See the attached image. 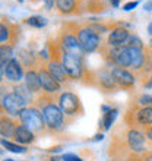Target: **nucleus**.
I'll list each match as a JSON object with an SVG mask.
<instances>
[{
  "instance_id": "21",
  "label": "nucleus",
  "mask_w": 152,
  "mask_h": 161,
  "mask_svg": "<svg viewBox=\"0 0 152 161\" xmlns=\"http://www.w3.org/2000/svg\"><path fill=\"white\" fill-rule=\"evenodd\" d=\"M13 139H15V142L21 145H30L35 141V133L30 130L26 126H24L22 123H19L15 133H13Z\"/></svg>"
},
{
  "instance_id": "4",
  "label": "nucleus",
  "mask_w": 152,
  "mask_h": 161,
  "mask_svg": "<svg viewBox=\"0 0 152 161\" xmlns=\"http://www.w3.org/2000/svg\"><path fill=\"white\" fill-rule=\"evenodd\" d=\"M57 106L60 107V110L63 111V114L66 117H70V119L84 114V106L80 103L79 95L72 92V91L60 92L59 98H57Z\"/></svg>"
},
{
  "instance_id": "2",
  "label": "nucleus",
  "mask_w": 152,
  "mask_h": 161,
  "mask_svg": "<svg viewBox=\"0 0 152 161\" xmlns=\"http://www.w3.org/2000/svg\"><path fill=\"white\" fill-rule=\"evenodd\" d=\"M73 28L84 53H94L100 50V47L102 46L101 35L97 34L88 24H73Z\"/></svg>"
},
{
  "instance_id": "33",
  "label": "nucleus",
  "mask_w": 152,
  "mask_h": 161,
  "mask_svg": "<svg viewBox=\"0 0 152 161\" xmlns=\"http://www.w3.org/2000/svg\"><path fill=\"white\" fill-rule=\"evenodd\" d=\"M42 4L47 10H51V9L56 8V0H42Z\"/></svg>"
},
{
  "instance_id": "25",
  "label": "nucleus",
  "mask_w": 152,
  "mask_h": 161,
  "mask_svg": "<svg viewBox=\"0 0 152 161\" xmlns=\"http://www.w3.org/2000/svg\"><path fill=\"white\" fill-rule=\"evenodd\" d=\"M25 24H26V25H30V26H32V28L41 30V28H44V26L47 25V21H46V18L40 16V15H34V16L26 18Z\"/></svg>"
},
{
  "instance_id": "11",
  "label": "nucleus",
  "mask_w": 152,
  "mask_h": 161,
  "mask_svg": "<svg viewBox=\"0 0 152 161\" xmlns=\"http://www.w3.org/2000/svg\"><path fill=\"white\" fill-rule=\"evenodd\" d=\"M38 76H40V84H41V89L44 94H48V95L60 94L62 85L50 75V72L46 68V63H41L40 69H38Z\"/></svg>"
},
{
  "instance_id": "20",
  "label": "nucleus",
  "mask_w": 152,
  "mask_h": 161,
  "mask_svg": "<svg viewBox=\"0 0 152 161\" xmlns=\"http://www.w3.org/2000/svg\"><path fill=\"white\" fill-rule=\"evenodd\" d=\"M19 123L9 114H0V136L2 138H13Z\"/></svg>"
},
{
  "instance_id": "30",
  "label": "nucleus",
  "mask_w": 152,
  "mask_h": 161,
  "mask_svg": "<svg viewBox=\"0 0 152 161\" xmlns=\"http://www.w3.org/2000/svg\"><path fill=\"white\" fill-rule=\"evenodd\" d=\"M60 160L62 161H84L79 155H76V154H70V153L63 154V155L60 157Z\"/></svg>"
},
{
  "instance_id": "24",
  "label": "nucleus",
  "mask_w": 152,
  "mask_h": 161,
  "mask_svg": "<svg viewBox=\"0 0 152 161\" xmlns=\"http://www.w3.org/2000/svg\"><path fill=\"white\" fill-rule=\"evenodd\" d=\"M0 145H2L4 149H8V151L15 153V154H25L26 153L25 145H21V144H18V142H12V141H8V139H4V138L0 139Z\"/></svg>"
},
{
  "instance_id": "32",
  "label": "nucleus",
  "mask_w": 152,
  "mask_h": 161,
  "mask_svg": "<svg viewBox=\"0 0 152 161\" xmlns=\"http://www.w3.org/2000/svg\"><path fill=\"white\" fill-rule=\"evenodd\" d=\"M136 158H138V161H152V151L145 153L142 155H136Z\"/></svg>"
},
{
  "instance_id": "17",
  "label": "nucleus",
  "mask_w": 152,
  "mask_h": 161,
  "mask_svg": "<svg viewBox=\"0 0 152 161\" xmlns=\"http://www.w3.org/2000/svg\"><path fill=\"white\" fill-rule=\"evenodd\" d=\"M46 68H47V70L50 72L51 76L54 78L60 85L68 84L69 80H70V78L68 76V73L64 70L62 62H59V60H48L46 63Z\"/></svg>"
},
{
  "instance_id": "41",
  "label": "nucleus",
  "mask_w": 152,
  "mask_h": 161,
  "mask_svg": "<svg viewBox=\"0 0 152 161\" xmlns=\"http://www.w3.org/2000/svg\"><path fill=\"white\" fill-rule=\"evenodd\" d=\"M2 161H15V160H12V158H4V160H2Z\"/></svg>"
},
{
  "instance_id": "5",
  "label": "nucleus",
  "mask_w": 152,
  "mask_h": 161,
  "mask_svg": "<svg viewBox=\"0 0 152 161\" xmlns=\"http://www.w3.org/2000/svg\"><path fill=\"white\" fill-rule=\"evenodd\" d=\"M19 122L26 126L30 130H32L34 133H40L44 132L47 129L46 123H44V117L41 114V110L37 106H28L19 113Z\"/></svg>"
},
{
  "instance_id": "40",
  "label": "nucleus",
  "mask_w": 152,
  "mask_h": 161,
  "mask_svg": "<svg viewBox=\"0 0 152 161\" xmlns=\"http://www.w3.org/2000/svg\"><path fill=\"white\" fill-rule=\"evenodd\" d=\"M102 138H104V136H102V133H100V135H95V136H94L92 141H101Z\"/></svg>"
},
{
  "instance_id": "9",
  "label": "nucleus",
  "mask_w": 152,
  "mask_h": 161,
  "mask_svg": "<svg viewBox=\"0 0 152 161\" xmlns=\"http://www.w3.org/2000/svg\"><path fill=\"white\" fill-rule=\"evenodd\" d=\"M25 107H28V101L25 98H22L19 94H16L15 91L8 92L4 95L3 101H2V108H3L4 114H9L12 117H18Z\"/></svg>"
},
{
  "instance_id": "6",
  "label": "nucleus",
  "mask_w": 152,
  "mask_h": 161,
  "mask_svg": "<svg viewBox=\"0 0 152 161\" xmlns=\"http://www.w3.org/2000/svg\"><path fill=\"white\" fill-rule=\"evenodd\" d=\"M146 136L139 127H129L124 133V145L133 155H142L148 153Z\"/></svg>"
},
{
  "instance_id": "27",
  "label": "nucleus",
  "mask_w": 152,
  "mask_h": 161,
  "mask_svg": "<svg viewBox=\"0 0 152 161\" xmlns=\"http://www.w3.org/2000/svg\"><path fill=\"white\" fill-rule=\"evenodd\" d=\"M126 47H129V48H145V44L138 35L132 34L129 41H127V44H126Z\"/></svg>"
},
{
  "instance_id": "8",
  "label": "nucleus",
  "mask_w": 152,
  "mask_h": 161,
  "mask_svg": "<svg viewBox=\"0 0 152 161\" xmlns=\"http://www.w3.org/2000/svg\"><path fill=\"white\" fill-rule=\"evenodd\" d=\"M57 44L60 46V48L63 51H68V53H76V54H84V50L79 44V40L76 37L75 28H73V24L68 25V28L63 31H60L59 37H57Z\"/></svg>"
},
{
  "instance_id": "10",
  "label": "nucleus",
  "mask_w": 152,
  "mask_h": 161,
  "mask_svg": "<svg viewBox=\"0 0 152 161\" xmlns=\"http://www.w3.org/2000/svg\"><path fill=\"white\" fill-rule=\"evenodd\" d=\"M111 75L118 89H132L136 84V75L130 69L116 66V68H111Z\"/></svg>"
},
{
  "instance_id": "15",
  "label": "nucleus",
  "mask_w": 152,
  "mask_h": 161,
  "mask_svg": "<svg viewBox=\"0 0 152 161\" xmlns=\"http://www.w3.org/2000/svg\"><path fill=\"white\" fill-rule=\"evenodd\" d=\"M19 35V28L8 21H0V44H15Z\"/></svg>"
},
{
  "instance_id": "42",
  "label": "nucleus",
  "mask_w": 152,
  "mask_h": 161,
  "mask_svg": "<svg viewBox=\"0 0 152 161\" xmlns=\"http://www.w3.org/2000/svg\"><path fill=\"white\" fill-rule=\"evenodd\" d=\"M149 47H151V48H152V37H151V46H149Z\"/></svg>"
},
{
  "instance_id": "31",
  "label": "nucleus",
  "mask_w": 152,
  "mask_h": 161,
  "mask_svg": "<svg viewBox=\"0 0 152 161\" xmlns=\"http://www.w3.org/2000/svg\"><path fill=\"white\" fill-rule=\"evenodd\" d=\"M6 94H8V88H6V85L0 84V114H4L3 108H2V101H3V98H4Z\"/></svg>"
},
{
  "instance_id": "36",
  "label": "nucleus",
  "mask_w": 152,
  "mask_h": 161,
  "mask_svg": "<svg viewBox=\"0 0 152 161\" xmlns=\"http://www.w3.org/2000/svg\"><path fill=\"white\" fill-rule=\"evenodd\" d=\"M144 88L152 89V75H151V76H149L146 80H144Z\"/></svg>"
},
{
  "instance_id": "14",
  "label": "nucleus",
  "mask_w": 152,
  "mask_h": 161,
  "mask_svg": "<svg viewBox=\"0 0 152 161\" xmlns=\"http://www.w3.org/2000/svg\"><path fill=\"white\" fill-rule=\"evenodd\" d=\"M56 9L63 16L82 13V0H56Z\"/></svg>"
},
{
  "instance_id": "39",
  "label": "nucleus",
  "mask_w": 152,
  "mask_h": 161,
  "mask_svg": "<svg viewBox=\"0 0 152 161\" xmlns=\"http://www.w3.org/2000/svg\"><path fill=\"white\" fill-rule=\"evenodd\" d=\"M3 78H4V69L0 68V84L3 82Z\"/></svg>"
},
{
  "instance_id": "37",
  "label": "nucleus",
  "mask_w": 152,
  "mask_h": 161,
  "mask_svg": "<svg viewBox=\"0 0 152 161\" xmlns=\"http://www.w3.org/2000/svg\"><path fill=\"white\" fill-rule=\"evenodd\" d=\"M108 4L111 8H118L120 6V0H108Z\"/></svg>"
},
{
  "instance_id": "34",
  "label": "nucleus",
  "mask_w": 152,
  "mask_h": 161,
  "mask_svg": "<svg viewBox=\"0 0 152 161\" xmlns=\"http://www.w3.org/2000/svg\"><path fill=\"white\" fill-rule=\"evenodd\" d=\"M136 6H138V2H127L126 4H123V10L129 12V10H132V9H135Z\"/></svg>"
},
{
  "instance_id": "12",
  "label": "nucleus",
  "mask_w": 152,
  "mask_h": 161,
  "mask_svg": "<svg viewBox=\"0 0 152 161\" xmlns=\"http://www.w3.org/2000/svg\"><path fill=\"white\" fill-rule=\"evenodd\" d=\"M130 35H132L130 31L127 30V28H124L123 25H116L108 32L106 44L110 47H123L127 44Z\"/></svg>"
},
{
  "instance_id": "19",
  "label": "nucleus",
  "mask_w": 152,
  "mask_h": 161,
  "mask_svg": "<svg viewBox=\"0 0 152 161\" xmlns=\"http://www.w3.org/2000/svg\"><path fill=\"white\" fill-rule=\"evenodd\" d=\"M24 84L26 85V88L30 89V92L32 95H40L42 92L41 84H40V76H38V70L35 69H28L24 76Z\"/></svg>"
},
{
  "instance_id": "35",
  "label": "nucleus",
  "mask_w": 152,
  "mask_h": 161,
  "mask_svg": "<svg viewBox=\"0 0 152 161\" xmlns=\"http://www.w3.org/2000/svg\"><path fill=\"white\" fill-rule=\"evenodd\" d=\"M142 130H144L145 136H146V139H148V141H151V142H152V126L144 127V129H142Z\"/></svg>"
},
{
  "instance_id": "43",
  "label": "nucleus",
  "mask_w": 152,
  "mask_h": 161,
  "mask_svg": "<svg viewBox=\"0 0 152 161\" xmlns=\"http://www.w3.org/2000/svg\"><path fill=\"white\" fill-rule=\"evenodd\" d=\"M82 2H88V0H82Z\"/></svg>"
},
{
  "instance_id": "28",
  "label": "nucleus",
  "mask_w": 152,
  "mask_h": 161,
  "mask_svg": "<svg viewBox=\"0 0 152 161\" xmlns=\"http://www.w3.org/2000/svg\"><path fill=\"white\" fill-rule=\"evenodd\" d=\"M88 24V22H86ZM91 28H92L97 34H104V32H110V26L106 25V24H101V22H91V24H88Z\"/></svg>"
},
{
  "instance_id": "22",
  "label": "nucleus",
  "mask_w": 152,
  "mask_h": 161,
  "mask_svg": "<svg viewBox=\"0 0 152 161\" xmlns=\"http://www.w3.org/2000/svg\"><path fill=\"white\" fill-rule=\"evenodd\" d=\"M13 59V44H0V68H3Z\"/></svg>"
},
{
  "instance_id": "7",
  "label": "nucleus",
  "mask_w": 152,
  "mask_h": 161,
  "mask_svg": "<svg viewBox=\"0 0 152 161\" xmlns=\"http://www.w3.org/2000/svg\"><path fill=\"white\" fill-rule=\"evenodd\" d=\"M124 120L130 127L144 129V127L152 126V107H139L135 104L127 111Z\"/></svg>"
},
{
  "instance_id": "29",
  "label": "nucleus",
  "mask_w": 152,
  "mask_h": 161,
  "mask_svg": "<svg viewBox=\"0 0 152 161\" xmlns=\"http://www.w3.org/2000/svg\"><path fill=\"white\" fill-rule=\"evenodd\" d=\"M136 106H139V107H152V95H149V94H142V95L138 98Z\"/></svg>"
},
{
  "instance_id": "18",
  "label": "nucleus",
  "mask_w": 152,
  "mask_h": 161,
  "mask_svg": "<svg viewBox=\"0 0 152 161\" xmlns=\"http://www.w3.org/2000/svg\"><path fill=\"white\" fill-rule=\"evenodd\" d=\"M18 60L22 63L24 68H28V69H34L35 66H38L40 62L42 63L40 54L34 53L32 50H26V48H19L18 50Z\"/></svg>"
},
{
  "instance_id": "1",
  "label": "nucleus",
  "mask_w": 152,
  "mask_h": 161,
  "mask_svg": "<svg viewBox=\"0 0 152 161\" xmlns=\"http://www.w3.org/2000/svg\"><path fill=\"white\" fill-rule=\"evenodd\" d=\"M37 107L41 110V114L44 117L46 127L53 133L63 132L68 126V117L63 114V111L60 110L57 103L53 101V95L41 92L35 100Z\"/></svg>"
},
{
  "instance_id": "13",
  "label": "nucleus",
  "mask_w": 152,
  "mask_h": 161,
  "mask_svg": "<svg viewBox=\"0 0 152 161\" xmlns=\"http://www.w3.org/2000/svg\"><path fill=\"white\" fill-rule=\"evenodd\" d=\"M25 76V72H24V66L16 57H13L10 62H9L6 66H4V78L10 84H19Z\"/></svg>"
},
{
  "instance_id": "23",
  "label": "nucleus",
  "mask_w": 152,
  "mask_h": 161,
  "mask_svg": "<svg viewBox=\"0 0 152 161\" xmlns=\"http://www.w3.org/2000/svg\"><path fill=\"white\" fill-rule=\"evenodd\" d=\"M117 113L118 110L116 108V107H111L108 111H106L104 114H102V119L101 122H100V126H101L102 130H108L111 127V125L114 123V120H116V117H117Z\"/></svg>"
},
{
  "instance_id": "38",
  "label": "nucleus",
  "mask_w": 152,
  "mask_h": 161,
  "mask_svg": "<svg viewBox=\"0 0 152 161\" xmlns=\"http://www.w3.org/2000/svg\"><path fill=\"white\" fill-rule=\"evenodd\" d=\"M144 9L145 10H152V0H148V2L144 4Z\"/></svg>"
},
{
  "instance_id": "26",
  "label": "nucleus",
  "mask_w": 152,
  "mask_h": 161,
  "mask_svg": "<svg viewBox=\"0 0 152 161\" xmlns=\"http://www.w3.org/2000/svg\"><path fill=\"white\" fill-rule=\"evenodd\" d=\"M13 91H15L16 94H19L22 98H25L30 104L32 103V94L30 92V89L26 88L25 84H16L15 86H13Z\"/></svg>"
},
{
  "instance_id": "3",
  "label": "nucleus",
  "mask_w": 152,
  "mask_h": 161,
  "mask_svg": "<svg viewBox=\"0 0 152 161\" xmlns=\"http://www.w3.org/2000/svg\"><path fill=\"white\" fill-rule=\"evenodd\" d=\"M62 64H63L64 70L68 73V76L70 78V80H80L86 73L82 54L63 51L62 53Z\"/></svg>"
},
{
  "instance_id": "44",
  "label": "nucleus",
  "mask_w": 152,
  "mask_h": 161,
  "mask_svg": "<svg viewBox=\"0 0 152 161\" xmlns=\"http://www.w3.org/2000/svg\"><path fill=\"white\" fill-rule=\"evenodd\" d=\"M50 161H51V160H50Z\"/></svg>"
},
{
  "instance_id": "16",
  "label": "nucleus",
  "mask_w": 152,
  "mask_h": 161,
  "mask_svg": "<svg viewBox=\"0 0 152 161\" xmlns=\"http://www.w3.org/2000/svg\"><path fill=\"white\" fill-rule=\"evenodd\" d=\"M95 80H97L98 88H101L104 92H113V91L118 89L117 85L114 84L113 75H111V68L108 69V66L102 69L101 72H98V75H97V78H95Z\"/></svg>"
}]
</instances>
